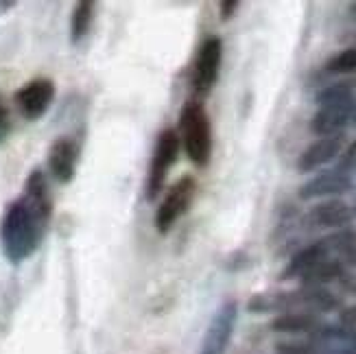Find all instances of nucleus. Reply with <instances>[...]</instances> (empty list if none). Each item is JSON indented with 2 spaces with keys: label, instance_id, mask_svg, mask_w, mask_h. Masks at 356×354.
<instances>
[{
  "label": "nucleus",
  "instance_id": "6",
  "mask_svg": "<svg viewBox=\"0 0 356 354\" xmlns=\"http://www.w3.org/2000/svg\"><path fill=\"white\" fill-rule=\"evenodd\" d=\"M236 319H238V304L234 300H229L214 313L204 341H201L199 354H225L236 328Z\"/></svg>",
  "mask_w": 356,
  "mask_h": 354
},
{
  "label": "nucleus",
  "instance_id": "9",
  "mask_svg": "<svg viewBox=\"0 0 356 354\" xmlns=\"http://www.w3.org/2000/svg\"><path fill=\"white\" fill-rule=\"evenodd\" d=\"M79 164V145L72 138L61 136L49 149V171L59 184H70Z\"/></svg>",
  "mask_w": 356,
  "mask_h": 354
},
{
  "label": "nucleus",
  "instance_id": "15",
  "mask_svg": "<svg viewBox=\"0 0 356 354\" xmlns=\"http://www.w3.org/2000/svg\"><path fill=\"white\" fill-rule=\"evenodd\" d=\"M319 328H321V321L315 313H282L271 321V330L284 332V335L317 332Z\"/></svg>",
  "mask_w": 356,
  "mask_h": 354
},
{
  "label": "nucleus",
  "instance_id": "11",
  "mask_svg": "<svg viewBox=\"0 0 356 354\" xmlns=\"http://www.w3.org/2000/svg\"><path fill=\"white\" fill-rule=\"evenodd\" d=\"M352 219L350 204H346L343 199H326L313 206L306 217L308 225L317 230H343L352 223Z\"/></svg>",
  "mask_w": 356,
  "mask_h": 354
},
{
  "label": "nucleus",
  "instance_id": "1",
  "mask_svg": "<svg viewBox=\"0 0 356 354\" xmlns=\"http://www.w3.org/2000/svg\"><path fill=\"white\" fill-rule=\"evenodd\" d=\"M46 225L49 223L22 197L13 199L7 206L3 221H0V245H3L5 258L13 267L22 265L38 252Z\"/></svg>",
  "mask_w": 356,
  "mask_h": 354
},
{
  "label": "nucleus",
  "instance_id": "23",
  "mask_svg": "<svg viewBox=\"0 0 356 354\" xmlns=\"http://www.w3.org/2000/svg\"><path fill=\"white\" fill-rule=\"evenodd\" d=\"M277 354H315V350L308 344H280Z\"/></svg>",
  "mask_w": 356,
  "mask_h": 354
},
{
  "label": "nucleus",
  "instance_id": "19",
  "mask_svg": "<svg viewBox=\"0 0 356 354\" xmlns=\"http://www.w3.org/2000/svg\"><path fill=\"white\" fill-rule=\"evenodd\" d=\"M319 107H328V105H352L356 103V95L350 83H332L328 88H323L317 99Z\"/></svg>",
  "mask_w": 356,
  "mask_h": 354
},
{
  "label": "nucleus",
  "instance_id": "30",
  "mask_svg": "<svg viewBox=\"0 0 356 354\" xmlns=\"http://www.w3.org/2000/svg\"><path fill=\"white\" fill-rule=\"evenodd\" d=\"M350 9H352V11H354V13H356V0H354V3H352V5H350Z\"/></svg>",
  "mask_w": 356,
  "mask_h": 354
},
{
  "label": "nucleus",
  "instance_id": "28",
  "mask_svg": "<svg viewBox=\"0 0 356 354\" xmlns=\"http://www.w3.org/2000/svg\"><path fill=\"white\" fill-rule=\"evenodd\" d=\"M348 263L356 265V234H354V241H352V252H350V258H348Z\"/></svg>",
  "mask_w": 356,
  "mask_h": 354
},
{
  "label": "nucleus",
  "instance_id": "14",
  "mask_svg": "<svg viewBox=\"0 0 356 354\" xmlns=\"http://www.w3.org/2000/svg\"><path fill=\"white\" fill-rule=\"evenodd\" d=\"M22 199L46 223H49L51 214H53V199H51V191H49V182H46V175L42 168H33V171L29 173V177L24 182Z\"/></svg>",
  "mask_w": 356,
  "mask_h": 354
},
{
  "label": "nucleus",
  "instance_id": "4",
  "mask_svg": "<svg viewBox=\"0 0 356 354\" xmlns=\"http://www.w3.org/2000/svg\"><path fill=\"white\" fill-rule=\"evenodd\" d=\"M195 193H197V182L191 175L179 177L173 186L166 191L162 204L158 206L156 219H153L158 234L166 236L168 232H171V230L175 227V223L191 210Z\"/></svg>",
  "mask_w": 356,
  "mask_h": 354
},
{
  "label": "nucleus",
  "instance_id": "31",
  "mask_svg": "<svg viewBox=\"0 0 356 354\" xmlns=\"http://www.w3.org/2000/svg\"><path fill=\"white\" fill-rule=\"evenodd\" d=\"M352 122H354V125H356V112H354V118H352Z\"/></svg>",
  "mask_w": 356,
  "mask_h": 354
},
{
  "label": "nucleus",
  "instance_id": "29",
  "mask_svg": "<svg viewBox=\"0 0 356 354\" xmlns=\"http://www.w3.org/2000/svg\"><path fill=\"white\" fill-rule=\"evenodd\" d=\"M350 210H352V217H356V197H354V204L350 206Z\"/></svg>",
  "mask_w": 356,
  "mask_h": 354
},
{
  "label": "nucleus",
  "instance_id": "26",
  "mask_svg": "<svg viewBox=\"0 0 356 354\" xmlns=\"http://www.w3.org/2000/svg\"><path fill=\"white\" fill-rule=\"evenodd\" d=\"M339 354H356V337L350 341H346V346L341 348V352H339Z\"/></svg>",
  "mask_w": 356,
  "mask_h": 354
},
{
  "label": "nucleus",
  "instance_id": "3",
  "mask_svg": "<svg viewBox=\"0 0 356 354\" xmlns=\"http://www.w3.org/2000/svg\"><path fill=\"white\" fill-rule=\"evenodd\" d=\"M179 138L175 129H164L158 136L156 149H153V156L149 160V171H147V182H145V197L147 202H156L160 193L166 186V179L171 168L175 166L179 158Z\"/></svg>",
  "mask_w": 356,
  "mask_h": 354
},
{
  "label": "nucleus",
  "instance_id": "20",
  "mask_svg": "<svg viewBox=\"0 0 356 354\" xmlns=\"http://www.w3.org/2000/svg\"><path fill=\"white\" fill-rule=\"evenodd\" d=\"M326 70L332 74H350L356 72V49H346L339 55H334L328 64Z\"/></svg>",
  "mask_w": 356,
  "mask_h": 354
},
{
  "label": "nucleus",
  "instance_id": "17",
  "mask_svg": "<svg viewBox=\"0 0 356 354\" xmlns=\"http://www.w3.org/2000/svg\"><path fill=\"white\" fill-rule=\"evenodd\" d=\"M346 273V267H343V260L339 258H328L319 263L317 267H313L308 271L304 278H302V284L304 287H326L339 278H343Z\"/></svg>",
  "mask_w": 356,
  "mask_h": 354
},
{
  "label": "nucleus",
  "instance_id": "12",
  "mask_svg": "<svg viewBox=\"0 0 356 354\" xmlns=\"http://www.w3.org/2000/svg\"><path fill=\"white\" fill-rule=\"evenodd\" d=\"M330 254H332V250H330L328 239H321L313 245H308V248H304L298 254L291 256L286 267L282 269L280 280H296V278L302 280L313 267H317L319 263H323V260H328Z\"/></svg>",
  "mask_w": 356,
  "mask_h": 354
},
{
  "label": "nucleus",
  "instance_id": "16",
  "mask_svg": "<svg viewBox=\"0 0 356 354\" xmlns=\"http://www.w3.org/2000/svg\"><path fill=\"white\" fill-rule=\"evenodd\" d=\"M298 293V306H304L308 311L328 313L339 309V298L326 287H302Z\"/></svg>",
  "mask_w": 356,
  "mask_h": 354
},
{
  "label": "nucleus",
  "instance_id": "8",
  "mask_svg": "<svg viewBox=\"0 0 356 354\" xmlns=\"http://www.w3.org/2000/svg\"><path fill=\"white\" fill-rule=\"evenodd\" d=\"M352 188H354V179L332 168V171L319 173L313 179L302 184L300 191H298V197L302 199V202H313V199H323V197L337 199L339 195H346Z\"/></svg>",
  "mask_w": 356,
  "mask_h": 354
},
{
  "label": "nucleus",
  "instance_id": "24",
  "mask_svg": "<svg viewBox=\"0 0 356 354\" xmlns=\"http://www.w3.org/2000/svg\"><path fill=\"white\" fill-rule=\"evenodd\" d=\"M238 7H241V3L238 0H223V3L219 5V9H221V20L223 22H227V20H232L236 15V11H238Z\"/></svg>",
  "mask_w": 356,
  "mask_h": 354
},
{
  "label": "nucleus",
  "instance_id": "25",
  "mask_svg": "<svg viewBox=\"0 0 356 354\" xmlns=\"http://www.w3.org/2000/svg\"><path fill=\"white\" fill-rule=\"evenodd\" d=\"M341 326L343 328H350V330H354L356 328V304L354 306H350V309H346V311H341Z\"/></svg>",
  "mask_w": 356,
  "mask_h": 354
},
{
  "label": "nucleus",
  "instance_id": "18",
  "mask_svg": "<svg viewBox=\"0 0 356 354\" xmlns=\"http://www.w3.org/2000/svg\"><path fill=\"white\" fill-rule=\"evenodd\" d=\"M92 20H95V3L92 0H81L72 9L70 18V42L79 44L92 29Z\"/></svg>",
  "mask_w": 356,
  "mask_h": 354
},
{
  "label": "nucleus",
  "instance_id": "5",
  "mask_svg": "<svg viewBox=\"0 0 356 354\" xmlns=\"http://www.w3.org/2000/svg\"><path fill=\"white\" fill-rule=\"evenodd\" d=\"M221 61H223V42L221 38H208L197 53L195 59V72H193V88L195 95L201 99L212 92L219 79V70H221Z\"/></svg>",
  "mask_w": 356,
  "mask_h": 354
},
{
  "label": "nucleus",
  "instance_id": "7",
  "mask_svg": "<svg viewBox=\"0 0 356 354\" xmlns=\"http://www.w3.org/2000/svg\"><path fill=\"white\" fill-rule=\"evenodd\" d=\"M13 99L24 118L38 120L49 112V107L55 101V83L51 79L40 77V79L24 83L18 92H15Z\"/></svg>",
  "mask_w": 356,
  "mask_h": 354
},
{
  "label": "nucleus",
  "instance_id": "22",
  "mask_svg": "<svg viewBox=\"0 0 356 354\" xmlns=\"http://www.w3.org/2000/svg\"><path fill=\"white\" fill-rule=\"evenodd\" d=\"M11 131V118H9V110L7 105L3 101V97H0V143L7 140V136Z\"/></svg>",
  "mask_w": 356,
  "mask_h": 354
},
{
  "label": "nucleus",
  "instance_id": "27",
  "mask_svg": "<svg viewBox=\"0 0 356 354\" xmlns=\"http://www.w3.org/2000/svg\"><path fill=\"white\" fill-rule=\"evenodd\" d=\"M15 7V0H0V13H7Z\"/></svg>",
  "mask_w": 356,
  "mask_h": 354
},
{
  "label": "nucleus",
  "instance_id": "21",
  "mask_svg": "<svg viewBox=\"0 0 356 354\" xmlns=\"http://www.w3.org/2000/svg\"><path fill=\"white\" fill-rule=\"evenodd\" d=\"M334 171L343 173V175H348V177H352V175L356 173V140L350 143V145L341 151V156L337 158Z\"/></svg>",
  "mask_w": 356,
  "mask_h": 354
},
{
  "label": "nucleus",
  "instance_id": "2",
  "mask_svg": "<svg viewBox=\"0 0 356 354\" xmlns=\"http://www.w3.org/2000/svg\"><path fill=\"white\" fill-rule=\"evenodd\" d=\"M179 147L186 151L188 160L206 168L212 158V122L206 112L204 103L199 99H191L181 105L179 122H177Z\"/></svg>",
  "mask_w": 356,
  "mask_h": 354
},
{
  "label": "nucleus",
  "instance_id": "10",
  "mask_svg": "<svg viewBox=\"0 0 356 354\" xmlns=\"http://www.w3.org/2000/svg\"><path fill=\"white\" fill-rule=\"evenodd\" d=\"M341 151H343V134L319 138L317 143H313L311 147H306L302 151V156L298 160V171L300 173H313V171H317V168L337 160L339 156H341Z\"/></svg>",
  "mask_w": 356,
  "mask_h": 354
},
{
  "label": "nucleus",
  "instance_id": "13",
  "mask_svg": "<svg viewBox=\"0 0 356 354\" xmlns=\"http://www.w3.org/2000/svg\"><path fill=\"white\" fill-rule=\"evenodd\" d=\"M356 112V103L352 105H328V107H319L317 114L311 120V129L313 134L326 138V136H339L354 118Z\"/></svg>",
  "mask_w": 356,
  "mask_h": 354
}]
</instances>
